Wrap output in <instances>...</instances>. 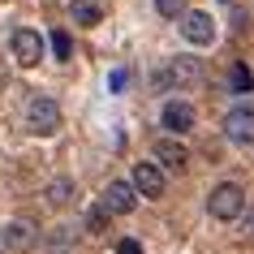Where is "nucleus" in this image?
Wrapping results in <instances>:
<instances>
[{"instance_id":"f257e3e1","label":"nucleus","mask_w":254,"mask_h":254,"mask_svg":"<svg viewBox=\"0 0 254 254\" xmlns=\"http://www.w3.org/2000/svg\"><path fill=\"white\" fill-rule=\"evenodd\" d=\"M207 211H211L215 220H237V215L246 211V190L233 186V181L215 186V190H211V198H207Z\"/></svg>"},{"instance_id":"f03ea898","label":"nucleus","mask_w":254,"mask_h":254,"mask_svg":"<svg viewBox=\"0 0 254 254\" xmlns=\"http://www.w3.org/2000/svg\"><path fill=\"white\" fill-rule=\"evenodd\" d=\"M26 125H30V134H56L61 129V108H56V99H48V95H35L26 104Z\"/></svg>"},{"instance_id":"7ed1b4c3","label":"nucleus","mask_w":254,"mask_h":254,"mask_svg":"<svg viewBox=\"0 0 254 254\" xmlns=\"http://www.w3.org/2000/svg\"><path fill=\"white\" fill-rule=\"evenodd\" d=\"M224 138L233 142V147H250L254 142V108L250 104H237L224 117Z\"/></svg>"},{"instance_id":"20e7f679","label":"nucleus","mask_w":254,"mask_h":254,"mask_svg":"<svg viewBox=\"0 0 254 254\" xmlns=\"http://www.w3.org/2000/svg\"><path fill=\"white\" fill-rule=\"evenodd\" d=\"M99 202L108 207V215H129L138 207V190H134V181H112Z\"/></svg>"},{"instance_id":"39448f33","label":"nucleus","mask_w":254,"mask_h":254,"mask_svg":"<svg viewBox=\"0 0 254 254\" xmlns=\"http://www.w3.org/2000/svg\"><path fill=\"white\" fill-rule=\"evenodd\" d=\"M35 246V224L30 220H9V224H0V250L4 254H17Z\"/></svg>"},{"instance_id":"423d86ee","label":"nucleus","mask_w":254,"mask_h":254,"mask_svg":"<svg viewBox=\"0 0 254 254\" xmlns=\"http://www.w3.org/2000/svg\"><path fill=\"white\" fill-rule=\"evenodd\" d=\"M134 190L142 194V198H164V168L151 164V160L134 164Z\"/></svg>"},{"instance_id":"0eeeda50","label":"nucleus","mask_w":254,"mask_h":254,"mask_svg":"<svg viewBox=\"0 0 254 254\" xmlns=\"http://www.w3.org/2000/svg\"><path fill=\"white\" fill-rule=\"evenodd\" d=\"M181 35H186L190 43H211L215 39L211 13H202V9H186V13H181Z\"/></svg>"},{"instance_id":"6e6552de","label":"nucleus","mask_w":254,"mask_h":254,"mask_svg":"<svg viewBox=\"0 0 254 254\" xmlns=\"http://www.w3.org/2000/svg\"><path fill=\"white\" fill-rule=\"evenodd\" d=\"M13 56H17V65H39V56H43V39H39V30H30V26H22V30H13Z\"/></svg>"},{"instance_id":"1a4fd4ad","label":"nucleus","mask_w":254,"mask_h":254,"mask_svg":"<svg viewBox=\"0 0 254 254\" xmlns=\"http://www.w3.org/2000/svg\"><path fill=\"white\" fill-rule=\"evenodd\" d=\"M160 121H164L168 134H190V129H194V104H186V99H168Z\"/></svg>"},{"instance_id":"9d476101","label":"nucleus","mask_w":254,"mask_h":254,"mask_svg":"<svg viewBox=\"0 0 254 254\" xmlns=\"http://www.w3.org/2000/svg\"><path fill=\"white\" fill-rule=\"evenodd\" d=\"M173 78L177 86H198L202 78H207V69H202L198 56H177L173 65H168V73H164V82Z\"/></svg>"},{"instance_id":"9b49d317","label":"nucleus","mask_w":254,"mask_h":254,"mask_svg":"<svg viewBox=\"0 0 254 254\" xmlns=\"http://www.w3.org/2000/svg\"><path fill=\"white\" fill-rule=\"evenodd\" d=\"M155 160H160V168H168V173H181L190 160V151L181 147V142H173V138H160L155 142Z\"/></svg>"},{"instance_id":"f8f14e48","label":"nucleus","mask_w":254,"mask_h":254,"mask_svg":"<svg viewBox=\"0 0 254 254\" xmlns=\"http://www.w3.org/2000/svg\"><path fill=\"white\" fill-rule=\"evenodd\" d=\"M228 91H233V95H250L254 91V73L241 65V61H237V65H228Z\"/></svg>"},{"instance_id":"ddd939ff","label":"nucleus","mask_w":254,"mask_h":254,"mask_svg":"<svg viewBox=\"0 0 254 254\" xmlns=\"http://www.w3.org/2000/svg\"><path fill=\"white\" fill-rule=\"evenodd\" d=\"M48 202H52V207H69V202H73V181H69V177L52 181V186H48Z\"/></svg>"},{"instance_id":"4468645a","label":"nucleus","mask_w":254,"mask_h":254,"mask_svg":"<svg viewBox=\"0 0 254 254\" xmlns=\"http://www.w3.org/2000/svg\"><path fill=\"white\" fill-rule=\"evenodd\" d=\"M99 4H95V0H73V22H82V26H95V22H99Z\"/></svg>"},{"instance_id":"2eb2a0df","label":"nucleus","mask_w":254,"mask_h":254,"mask_svg":"<svg viewBox=\"0 0 254 254\" xmlns=\"http://www.w3.org/2000/svg\"><path fill=\"white\" fill-rule=\"evenodd\" d=\"M52 52H56V61H69V56H73V39H69V30H52Z\"/></svg>"},{"instance_id":"dca6fc26","label":"nucleus","mask_w":254,"mask_h":254,"mask_svg":"<svg viewBox=\"0 0 254 254\" xmlns=\"http://www.w3.org/2000/svg\"><path fill=\"white\" fill-rule=\"evenodd\" d=\"M104 224H108V207L99 202V207H91V211H86V228H91V233H104Z\"/></svg>"},{"instance_id":"f3484780","label":"nucleus","mask_w":254,"mask_h":254,"mask_svg":"<svg viewBox=\"0 0 254 254\" xmlns=\"http://www.w3.org/2000/svg\"><path fill=\"white\" fill-rule=\"evenodd\" d=\"M125 86H129V69H112V73H108V91L125 95Z\"/></svg>"},{"instance_id":"a211bd4d","label":"nucleus","mask_w":254,"mask_h":254,"mask_svg":"<svg viewBox=\"0 0 254 254\" xmlns=\"http://www.w3.org/2000/svg\"><path fill=\"white\" fill-rule=\"evenodd\" d=\"M155 9H160V17H181L186 13V0H155Z\"/></svg>"},{"instance_id":"6ab92c4d","label":"nucleus","mask_w":254,"mask_h":254,"mask_svg":"<svg viewBox=\"0 0 254 254\" xmlns=\"http://www.w3.org/2000/svg\"><path fill=\"white\" fill-rule=\"evenodd\" d=\"M237 220H241V233H246V237H254V202H246V211H241Z\"/></svg>"},{"instance_id":"aec40b11","label":"nucleus","mask_w":254,"mask_h":254,"mask_svg":"<svg viewBox=\"0 0 254 254\" xmlns=\"http://www.w3.org/2000/svg\"><path fill=\"white\" fill-rule=\"evenodd\" d=\"M117 254H142V241H134V237H121V241H117Z\"/></svg>"},{"instance_id":"412c9836","label":"nucleus","mask_w":254,"mask_h":254,"mask_svg":"<svg viewBox=\"0 0 254 254\" xmlns=\"http://www.w3.org/2000/svg\"><path fill=\"white\" fill-rule=\"evenodd\" d=\"M65 246H69V233H56V237L48 241V250H52V254H61V250H65Z\"/></svg>"}]
</instances>
